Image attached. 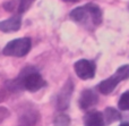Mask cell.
Returning a JSON list of instances; mask_svg holds the SVG:
<instances>
[{
	"instance_id": "obj_2",
	"label": "cell",
	"mask_w": 129,
	"mask_h": 126,
	"mask_svg": "<svg viewBox=\"0 0 129 126\" xmlns=\"http://www.w3.org/2000/svg\"><path fill=\"white\" fill-rule=\"evenodd\" d=\"M128 79H129V65L120 66L113 75H111L109 79L101 82L98 85V89L102 94H110L121 81H125V80Z\"/></svg>"
},
{
	"instance_id": "obj_11",
	"label": "cell",
	"mask_w": 129,
	"mask_h": 126,
	"mask_svg": "<svg viewBox=\"0 0 129 126\" xmlns=\"http://www.w3.org/2000/svg\"><path fill=\"white\" fill-rule=\"evenodd\" d=\"M102 114H103V118H104L105 126L112 124V123L117 122V120H119L121 118L119 111L116 110V109H113V108H107Z\"/></svg>"
},
{
	"instance_id": "obj_9",
	"label": "cell",
	"mask_w": 129,
	"mask_h": 126,
	"mask_svg": "<svg viewBox=\"0 0 129 126\" xmlns=\"http://www.w3.org/2000/svg\"><path fill=\"white\" fill-rule=\"evenodd\" d=\"M84 126H105L101 111H89L84 117Z\"/></svg>"
},
{
	"instance_id": "obj_3",
	"label": "cell",
	"mask_w": 129,
	"mask_h": 126,
	"mask_svg": "<svg viewBox=\"0 0 129 126\" xmlns=\"http://www.w3.org/2000/svg\"><path fill=\"white\" fill-rule=\"evenodd\" d=\"M32 47V41L29 38H19L11 40L5 45L2 54L10 57H24L29 52Z\"/></svg>"
},
{
	"instance_id": "obj_5",
	"label": "cell",
	"mask_w": 129,
	"mask_h": 126,
	"mask_svg": "<svg viewBox=\"0 0 129 126\" xmlns=\"http://www.w3.org/2000/svg\"><path fill=\"white\" fill-rule=\"evenodd\" d=\"M73 90H74V84H73V82H71V80H68L58 94L57 108H58L59 110H66L69 107L71 94H73Z\"/></svg>"
},
{
	"instance_id": "obj_8",
	"label": "cell",
	"mask_w": 129,
	"mask_h": 126,
	"mask_svg": "<svg viewBox=\"0 0 129 126\" xmlns=\"http://www.w3.org/2000/svg\"><path fill=\"white\" fill-rule=\"evenodd\" d=\"M20 26H22V16L18 15V14L11 16L8 19L0 22V31L5 32V33L16 32L20 29Z\"/></svg>"
},
{
	"instance_id": "obj_15",
	"label": "cell",
	"mask_w": 129,
	"mask_h": 126,
	"mask_svg": "<svg viewBox=\"0 0 129 126\" xmlns=\"http://www.w3.org/2000/svg\"><path fill=\"white\" fill-rule=\"evenodd\" d=\"M119 126H129V123L128 122H122Z\"/></svg>"
},
{
	"instance_id": "obj_1",
	"label": "cell",
	"mask_w": 129,
	"mask_h": 126,
	"mask_svg": "<svg viewBox=\"0 0 129 126\" xmlns=\"http://www.w3.org/2000/svg\"><path fill=\"white\" fill-rule=\"evenodd\" d=\"M69 17L76 23L86 25L89 22L94 26H99L102 23L103 15L101 8L95 4H87L73 9L69 14Z\"/></svg>"
},
{
	"instance_id": "obj_10",
	"label": "cell",
	"mask_w": 129,
	"mask_h": 126,
	"mask_svg": "<svg viewBox=\"0 0 129 126\" xmlns=\"http://www.w3.org/2000/svg\"><path fill=\"white\" fill-rule=\"evenodd\" d=\"M38 120V111L33 109H27L20 115L19 126H34Z\"/></svg>"
},
{
	"instance_id": "obj_6",
	"label": "cell",
	"mask_w": 129,
	"mask_h": 126,
	"mask_svg": "<svg viewBox=\"0 0 129 126\" xmlns=\"http://www.w3.org/2000/svg\"><path fill=\"white\" fill-rule=\"evenodd\" d=\"M99 101V95L96 94V92L92 89H86L82 92L79 98V107L84 110L89 109L91 107L95 106Z\"/></svg>"
},
{
	"instance_id": "obj_16",
	"label": "cell",
	"mask_w": 129,
	"mask_h": 126,
	"mask_svg": "<svg viewBox=\"0 0 129 126\" xmlns=\"http://www.w3.org/2000/svg\"><path fill=\"white\" fill-rule=\"evenodd\" d=\"M63 1H68V2H77L79 0H63Z\"/></svg>"
},
{
	"instance_id": "obj_7",
	"label": "cell",
	"mask_w": 129,
	"mask_h": 126,
	"mask_svg": "<svg viewBox=\"0 0 129 126\" xmlns=\"http://www.w3.org/2000/svg\"><path fill=\"white\" fill-rule=\"evenodd\" d=\"M35 2V0H11L4 5V7L9 11L16 10L18 15L22 16L25 11H27L31 6Z\"/></svg>"
},
{
	"instance_id": "obj_13",
	"label": "cell",
	"mask_w": 129,
	"mask_h": 126,
	"mask_svg": "<svg viewBox=\"0 0 129 126\" xmlns=\"http://www.w3.org/2000/svg\"><path fill=\"white\" fill-rule=\"evenodd\" d=\"M118 107L120 110H129V91H126L125 93H122L118 101Z\"/></svg>"
},
{
	"instance_id": "obj_4",
	"label": "cell",
	"mask_w": 129,
	"mask_h": 126,
	"mask_svg": "<svg viewBox=\"0 0 129 126\" xmlns=\"http://www.w3.org/2000/svg\"><path fill=\"white\" fill-rule=\"evenodd\" d=\"M75 73L80 80H91L95 75V64L87 59H79L74 65Z\"/></svg>"
},
{
	"instance_id": "obj_12",
	"label": "cell",
	"mask_w": 129,
	"mask_h": 126,
	"mask_svg": "<svg viewBox=\"0 0 129 126\" xmlns=\"http://www.w3.org/2000/svg\"><path fill=\"white\" fill-rule=\"evenodd\" d=\"M69 124H70V118H69L68 115H66L63 113L58 114L53 120L54 126H69Z\"/></svg>"
},
{
	"instance_id": "obj_14",
	"label": "cell",
	"mask_w": 129,
	"mask_h": 126,
	"mask_svg": "<svg viewBox=\"0 0 129 126\" xmlns=\"http://www.w3.org/2000/svg\"><path fill=\"white\" fill-rule=\"evenodd\" d=\"M0 77H1V76H0ZM7 90H8V89H7V82L2 83L1 79H0V101H2V100L5 99V97H6V91Z\"/></svg>"
}]
</instances>
